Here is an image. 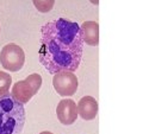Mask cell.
<instances>
[{"mask_svg": "<svg viewBox=\"0 0 143 134\" xmlns=\"http://www.w3.org/2000/svg\"><path fill=\"white\" fill-rule=\"evenodd\" d=\"M83 44L78 23L64 18L49 21L41 27L40 62L50 74L74 73L81 63Z\"/></svg>", "mask_w": 143, "mask_h": 134, "instance_id": "obj_1", "label": "cell"}, {"mask_svg": "<svg viewBox=\"0 0 143 134\" xmlns=\"http://www.w3.org/2000/svg\"><path fill=\"white\" fill-rule=\"evenodd\" d=\"M26 120L24 104L11 94L0 96V134H20Z\"/></svg>", "mask_w": 143, "mask_h": 134, "instance_id": "obj_2", "label": "cell"}, {"mask_svg": "<svg viewBox=\"0 0 143 134\" xmlns=\"http://www.w3.org/2000/svg\"><path fill=\"white\" fill-rule=\"evenodd\" d=\"M42 86V77L40 74L29 75L25 80L18 81L12 87L11 95L14 100L25 104L32 99V96L38 93Z\"/></svg>", "mask_w": 143, "mask_h": 134, "instance_id": "obj_3", "label": "cell"}, {"mask_svg": "<svg viewBox=\"0 0 143 134\" xmlns=\"http://www.w3.org/2000/svg\"><path fill=\"white\" fill-rule=\"evenodd\" d=\"M0 62L2 68H5V70L12 71V73L19 71L25 63L24 50L17 44L10 43L1 49Z\"/></svg>", "mask_w": 143, "mask_h": 134, "instance_id": "obj_4", "label": "cell"}, {"mask_svg": "<svg viewBox=\"0 0 143 134\" xmlns=\"http://www.w3.org/2000/svg\"><path fill=\"white\" fill-rule=\"evenodd\" d=\"M78 77L70 71H60L54 74L53 87L61 96H73L78 90Z\"/></svg>", "mask_w": 143, "mask_h": 134, "instance_id": "obj_5", "label": "cell"}, {"mask_svg": "<svg viewBox=\"0 0 143 134\" xmlns=\"http://www.w3.org/2000/svg\"><path fill=\"white\" fill-rule=\"evenodd\" d=\"M57 119L64 126H69L74 123L78 119V108L76 103L72 99H63L59 102L56 107Z\"/></svg>", "mask_w": 143, "mask_h": 134, "instance_id": "obj_6", "label": "cell"}, {"mask_svg": "<svg viewBox=\"0 0 143 134\" xmlns=\"http://www.w3.org/2000/svg\"><path fill=\"white\" fill-rule=\"evenodd\" d=\"M78 115L81 116V119L86 121L93 120L98 113V102L92 96H83L80 99L79 103L76 104Z\"/></svg>", "mask_w": 143, "mask_h": 134, "instance_id": "obj_7", "label": "cell"}, {"mask_svg": "<svg viewBox=\"0 0 143 134\" xmlns=\"http://www.w3.org/2000/svg\"><path fill=\"white\" fill-rule=\"evenodd\" d=\"M83 43L91 46H97L99 44V24L97 21H83L81 26Z\"/></svg>", "mask_w": 143, "mask_h": 134, "instance_id": "obj_8", "label": "cell"}, {"mask_svg": "<svg viewBox=\"0 0 143 134\" xmlns=\"http://www.w3.org/2000/svg\"><path fill=\"white\" fill-rule=\"evenodd\" d=\"M11 84H12L11 75L5 71H0V96L10 94Z\"/></svg>", "mask_w": 143, "mask_h": 134, "instance_id": "obj_9", "label": "cell"}, {"mask_svg": "<svg viewBox=\"0 0 143 134\" xmlns=\"http://www.w3.org/2000/svg\"><path fill=\"white\" fill-rule=\"evenodd\" d=\"M32 2L37 11H40L41 13H47L51 11L55 5V0H32Z\"/></svg>", "mask_w": 143, "mask_h": 134, "instance_id": "obj_10", "label": "cell"}, {"mask_svg": "<svg viewBox=\"0 0 143 134\" xmlns=\"http://www.w3.org/2000/svg\"><path fill=\"white\" fill-rule=\"evenodd\" d=\"M92 1V4H94V5H98V2H99V0H91Z\"/></svg>", "mask_w": 143, "mask_h": 134, "instance_id": "obj_11", "label": "cell"}, {"mask_svg": "<svg viewBox=\"0 0 143 134\" xmlns=\"http://www.w3.org/2000/svg\"><path fill=\"white\" fill-rule=\"evenodd\" d=\"M40 134H53L51 132H48V131H44V132H41Z\"/></svg>", "mask_w": 143, "mask_h": 134, "instance_id": "obj_12", "label": "cell"}]
</instances>
